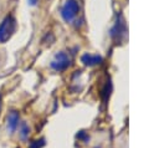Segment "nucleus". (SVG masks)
Wrapping results in <instances>:
<instances>
[{"label": "nucleus", "mask_w": 159, "mask_h": 148, "mask_svg": "<svg viewBox=\"0 0 159 148\" xmlns=\"http://www.w3.org/2000/svg\"><path fill=\"white\" fill-rule=\"evenodd\" d=\"M0 106H1V95H0Z\"/></svg>", "instance_id": "obj_7"}, {"label": "nucleus", "mask_w": 159, "mask_h": 148, "mask_svg": "<svg viewBox=\"0 0 159 148\" xmlns=\"http://www.w3.org/2000/svg\"><path fill=\"white\" fill-rule=\"evenodd\" d=\"M66 57L63 56V55H60L58 56V60L57 61H55L53 63H52V66L55 67V68H62V67H65L66 66Z\"/></svg>", "instance_id": "obj_5"}, {"label": "nucleus", "mask_w": 159, "mask_h": 148, "mask_svg": "<svg viewBox=\"0 0 159 148\" xmlns=\"http://www.w3.org/2000/svg\"><path fill=\"white\" fill-rule=\"evenodd\" d=\"M29 133H30V128H29V126H27L25 122H22V123L20 124V128H19L20 138H21L22 141H26V138H27Z\"/></svg>", "instance_id": "obj_4"}, {"label": "nucleus", "mask_w": 159, "mask_h": 148, "mask_svg": "<svg viewBox=\"0 0 159 148\" xmlns=\"http://www.w3.org/2000/svg\"><path fill=\"white\" fill-rule=\"evenodd\" d=\"M42 144H43V141L42 139L41 141H34V142H31V144L29 146V148H40Z\"/></svg>", "instance_id": "obj_6"}, {"label": "nucleus", "mask_w": 159, "mask_h": 148, "mask_svg": "<svg viewBox=\"0 0 159 148\" xmlns=\"http://www.w3.org/2000/svg\"><path fill=\"white\" fill-rule=\"evenodd\" d=\"M76 11H77V5H76V2H75V1H67L66 6H65V9H63V16L68 20V19H71V17L76 14Z\"/></svg>", "instance_id": "obj_3"}, {"label": "nucleus", "mask_w": 159, "mask_h": 148, "mask_svg": "<svg viewBox=\"0 0 159 148\" xmlns=\"http://www.w3.org/2000/svg\"><path fill=\"white\" fill-rule=\"evenodd\" d=\"M15 26H16V21L14 19V16L7 15L0 24V42L4 44L6 42L11 35L15 31Z\"/></svg>", "instance_id": "obj_1"}, {"label": "nucleus", "mask_w": 159, "mask_h": 148, "mask_svg": "<svg viewBox=\"0 0 159 148\" xmlns=\"http://www.w3.org/2000/svg\"><path fill=\"white\" fill-rule=\"evenodd\" d=\"M19 121H20V116H19V112L12 109L11 112H9L7 114V118H6V129L10 134H12L17 127H19Z\"/></svg>", "instance_id": "obj_2"}]
</instances>
